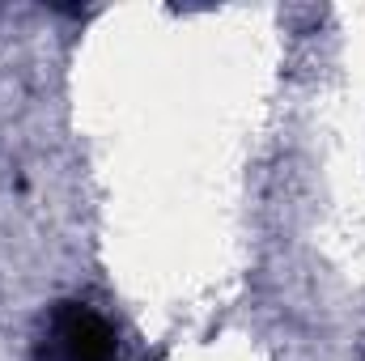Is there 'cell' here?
<instances>
[{
  "instance_id": "obj_1",
  "label": "cell",
  "mask_w": 365,
  "mask_h": 361,
  "mask_svg": "<svg viewBox=\"0 0 365 361\" xmlns=\"http://www.w3.org/2000/svg\"><path fill=\"white\" fill-rule=\"evenodd\" d=\"M43 361H119V332L86 302H56L43 332Z\"/></svg>"
}]
</instances>
